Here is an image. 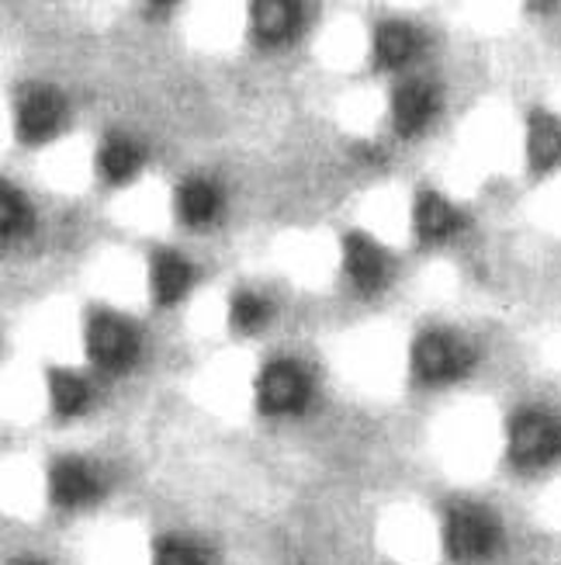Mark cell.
Listing matches in <instances>:
<instances>
[{
	"instance_id": "6da1fadb",
	"label": "cell",
	"mask_w": 561,
	"mask_h": 565,
	"mask_svg": "<svg viewBox=\"0 0 561 565\" xmlns=\"http://www.w3.org/2000/svg\"><path fill=\"white\" fill-rule=\"evenodd\" d=\"M499 545V524L482 507H454L444 524V548L454 562H482Z\"/></svg>"
},
{
	"instance_id": "7a4b0ae2",
	"label": "cell",
	"mask_w": 561,
	"mask_h": 565,
	"mask_svg": "<svg viewBox=\"0 0 561 565\" xmlns=\"http://www.w3.org/2000/svg\"><path fill=\"white\" fill-rule=\"evenodd\" d=\"M561 455V424L541 409H524L509 424V458L520 469H541Z\"/></svg>"
},
{
	"instance_id": "3957f363",
	"label": "cell",
	"mask_w": 561,
	"mask_h": 565,
	"mask_svg": "<svg viewBox=\"0 0 561 565\" xmlns=\"http://www.w3.org/2000/svg\"><path fill=\"white\" fill-rule=\"evenodd\" d=\"M468 367H472L468 343H461L444 330H430L412 343V372L423 382H447L465 375Z\"/></svg>"
},
{
	"instance_id": "277c9868",
	"label": "cell",
	"mask_w": 561,
	"mask_h": 565,
	"mask_svg": "<svg viewBox=\"0 0 561 565\" xmlns=\"http://www.w3.org/2000/svg\"><path fill=\"white\" fill-rule=\"evenodd\" d=\"M309 403V379L295 361H274L257 382V406L263 413H299Z\"/></svg>"
},
{
	"instance_id": "5b68a950",
	"label": "cell",
	"mask_w": 561,
	"mask_h": 565,
	"mask_svg": "<svg viewBox=\"0 0 561 565\" xmlns=\"http://www.w3.org/2000/svg\"><path fill=\"white\" fill-rule=\"evenodd\" d=\"M87 354L101 367H129L139 354V340L126 319L94 312L87 323Z\"/></svg>"
},
{
	"instance_id": "8992f818",
	"label": "cell",
	"mask_w": 561,
	"mask_h": 565,
	"mask_svg": "<svg viewBox=\"0 0 561 565\" xmlns=\"http://www.w3.org/2000/svg\"><path fill=\"white\" fill-rule=\"evenodd\" d=\"M63 121V97L53 87H32L24 90L18 105V132L21 139L39 142L45 136H53Z\"/></svg>"
},
{
	"instance_id": "52a82bcc",
	"label": "cell",
	"mask_w": 561,
	"mask_h": 565,
	"mask_svg": "<svg viewBox=\"0 0 561 565\" xmlns=\"http://www.w3.org/2000/svg\"><path fill=\"white\" fill-rule=\"evenodd\" d=\"M436 87L427 81H406L396 94H392V118H396V129L412 136L420 132L427 121L436 115Z\"/></svg>"
},
{
	"instance_id": "ba28073f",
	"label": "cell",
	"mask_w": 561,
	"mask_h": 565,
	"mask_svg": "<svg viewBox=\"0 0 561 565\" xmlns=\"http://www.w3.org/2000/svg\"><path fill=\"white\" fill-rule=\"evenodd\" d=\"M97 476L87 469L84 461H56L53 476H48V493H53L56 507H84L97 497Z\"/></svg>"
},
{
	"instance_id": "9c48e42d",
	"label": "cell",
	"mask_w": 561,
	"mask_h": 565,
	"mask_svg": "<svg viewBox=\"0 0 561 565\" xmlns=\"http://www.w3.org/2000/svg\"><path fill=\"white\" fill-rule=\"evenodd\" d=\"M527 157L533 174H544V170L561 163V126L558 118L548 111H533L530 126H527Z\"/></svg>"
},
{
	"instance_id": "30bf717a",
	"label": "cell",
	"mask_w": 561,
	"mask_h": 565,
	"mask_svg": "<svg viewBox=\"0 0 561 565\" xmlns=\"http://www.w3.org/2000/svg\"><path fill=\"white\" fill-rule=\"evenodd\" d=\"M344 264H347V275L354 278V285L360 291H375L385 281V254L375 247L371 239L364 236H347L344 239Z\"/></svg>"
},
{
	"instance_id": "8fae6325",
	"label": "cell",
	"mask_w": 561,
	"mask_h": 565,
	"mask_svg": "<svg viewBox=\"0 0 561 565\" xmlns=\"http://www.w3.org/2000/svg\"><path fill=\"white\" fill-rule=\"evenodd\" d=\"M412 223H417L420 239H444V236H451L461 226V215L436 191H420L417 212H412Z\"/></svg>"
},
{
	"instance_id": "7c38bea8",
	"label": "cell",
	"mask_w": 561,
	"mask_h": 565,
	"mask_svg": "<svg viewBox=\"0 0 561 565\" xmlns=\"http://www.w3.org/2000/svg\"><path fill=\"white\" fill-rule=\"evenodd\" d=\"M250 18H253L257 39H263V42H281V39H288L291 32L299 29L302 8L299 4H288V0H260V4L250 8Z\"/></svg>"
},
{
	"instance_id": "4fadbf2b",
	"label": "cell",
	"mask_w": 561,
	"mask_h": 565,
	"mask_svg": "<svg viewBox=\"0 0 561 565\" xmlns=\"http://www.w3.org/2000/svg\"><path fill=\"white\" fill-rule=\"evenodd\" d=\"M187 285H191V264L181 254L163 250L153 257V295L160 306L177 302L187 291Z\"/></svg>"
},
{
	"instance_id": "5bb4252c",
	"label": "cell",
	"mask_w": 561,
	"mask_h": 565,
	"mask_svg": "<svg viewBox=\"0 0 561 565\" xmlns=\"http://www.w3.org/2000/svg\"><path fill=\"white\" fill-rule=\"evenodd\" d=\"M417 53V32L402 21H385L375 32V56L381 66H402Z\"/></svg>"
},
{
	"instance_id": "9a60e30c",
	"label": "cell",
	"mask_w": 561,
	"mask_h": 565,
	"mask_svg": "<svg viewBox=\"0 0 561 565\" xmlns=\"http://www.w3.org/2000/svg\"><path fill=\"white\" fill-rule=\"evenodd\" d=\"M218 212V191L208 181H187L177 191V215L187 226H205Z\"/></svg>"
},
{
	"instance_id": "2e32d148",
	"label": "cell",
	"mask_w": 561,
	"mask_h": 565,
	"mask_svg": "<svg viewBox=\"0 0 561 565\" xmlns=\"http://www.w3.org/2000/svg\"><path fill=\"white\" fill-rule=\"evenodd\" d=\"M48 399H53V409L60 416H77L87 406L90 392H87L84 379H77L73 372H60V367H53V372H48Z\"/></svg>"
},
{
	"instance_id": "e0dca14e",
	"label": "cell",
	"mask_w": 561,
	"mask_h": 565,
	"mask_svg": "<svg viewBox=\"0 0 561 565\" xmlns=\"http://www.w3.org/2000/svg\"><path fill=\"white\" fill-rule=\"evenodd\" d=\"M97 160H101V170L111 181H129L139 170V163H142L139 146L129 142L126 136H108L101 142V157H97Z\"/></svg>"
},
{
	"instance_id": "ac0fdd59",
	"label": "cell",
	"mask_w": 561,
	"mask_h": 565,
	"mask_svg": "<svg viewBox=\"0 0 561 565\" xmlns=\"http://www.w3.org/2000/svg\"><path fill=\"white\" fill-rule=\"evenodd\" d=\"M0 230H4V236H21L32 230V209L11 184H0Z\"/></svg>"
},
{
	"instance_id": "d6986e66",
	"label": "cell",
	"mask_w": 561,
	"mask_h": 565,
	"mask_svg": "<svg viewBox=\"0 0 561 565\" xmlns=\"http://www.w3.org/2000/svg\"><path fill=\"white\" fill-rule=\"evenodd\" d=\"M263 319H267V302L260 299V295H250V291H242L233 299V323L239 330H257L263 327Z\"/></svg>"
},
{
	"instance_id": "ffe728a7",
	"label": "cell",
	"mask_w": 561,
	"mask_h": 565,
	"mask_svg": "<svg viewBox=\"0 0 561 565\" xmlns=\"http://www.w3.org/2000/svg\"><path fill=\"white\" fill-rule=\"evenodd\" d=\"M157 565H205V555L184 542H163L157 552Z\"/></svg>"
}]
</instances>
